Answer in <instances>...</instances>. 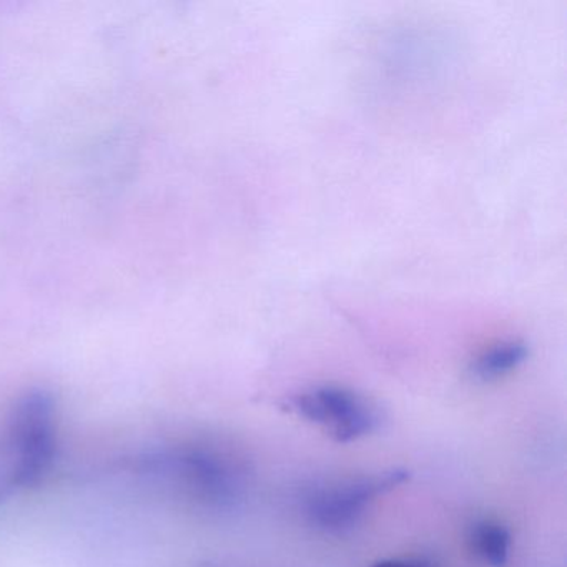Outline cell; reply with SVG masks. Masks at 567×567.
Masks as SVG:
<instances>
[{
    "label": "cell",
    "mask_w": 567,
    "mask_h": 567,
    "mask_svg": "<svg viewBox=\"0 0 567 567\" xmlns=\"http://www.w3.org/2000/svg\"><path fill=\"white\" fill-rule=\"evenodd\" d=\"M471 553L487 566H506L513 547L511 530L496 519H480L471 524L467 533Z\"/></svg>",
    "instance_id": "cell-4"
},
{
    "label": "cell",
    "mask_w": 567,
    "mask_h": 567,
    "mask_svg": "<svg viewBox=\"0 0 567 567\" xmlns=\"http://www.w3.org/2000/svg\"><path fill=\"white\" fill-rule=\"evenodd\" d=\"M371 567H436L423 557H396V559L378 560Z\"/></svg>",
    "instance_id": "cell-6"
},
{
    "label": "cell",
    "mask_w": 567,
    "mask_h": 567,
    "mask_svg": "<svg viewBox=\"0 0 567 567\" xmlns=\"http://www.w3.org/2000/svg\"><path fill=\"white\" fill-rule=\"evenodd\" d=\"M527 354L529 350L523 341H501L477 354L476 360L471 363L470 371L473 378L483 383L499 380L517 370L526 361Z\"/></svg>",
    "instance_id": "cell-5"
},
{
    "label": "cell",
    "mask_w": 567,
    "mask_h": 567,
    "mask_svg": "<svg viewBox=\"0 0 567 567\" xmlns=\"http://www.w3.org/2000/svg\"><path fill=\"white\" fill-rule=\"evenodd\" d=\"M408 476V471L394 467L318 487L305 503L308 519L328 533L351 529L360 523L371 504L377 503L378 497L396 489Z\"/></svg>",
    "instance_id": "cell-3"
},
{
    "label": "cell",
    "mask_w": 567,
    "mask_h": 567,
    "mask_svg": "<svg viewBox=\"0 0 567 567\" xmlns=\"http://www.w3.org/2000/svg\"><path fill=\"white\" fill-rule=\"evenodd\" d=\"M290 408L323 427L338 443H351L380 430L383 413L371 398L351 388L323 384L291 398Z\"/></svg>",
    "instance_id": "cell-2"
},
{
    "label": "cell",
    "mask_w": 567,
    "mask_h": 567,
    "mask_svg": "<svg viewBox=\"0 0 567 567\" xmlns=\"http://www.w3.org/2000/svg\"><path fill=\"white\" fill-rule=\"evenodd\" d=\"M14 451L12 483L34 486L44 480L58 451V408L49 391L31 390L19 398L9 424Z\"/></svg>",
    "instance_id": "cell-1"
}]
</instances>
